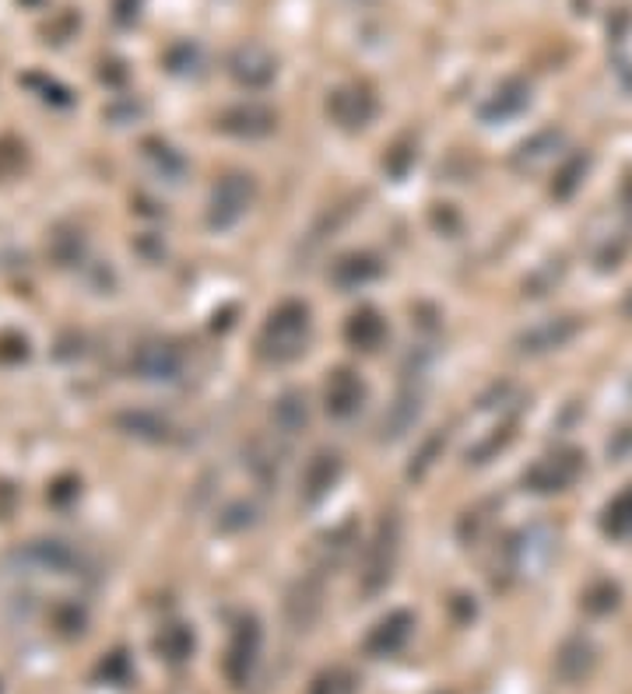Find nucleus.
<instances>
[{"mask_svg": "<svg viewBox=\"0 0 632 694\" xmlns=\"http://www.w3.org/2000/svg\"><path fill=\"white\" fill-rule=\"evenodd\" d=\"M309 344V309L303 302H281L260 330V351L271 362H292Z\"/></svg>", "mask_w": 632, "mask_h": 694, "instance_id": "f257e3e1", "label": "nucleus"}, {"mask_svg": "<svg viewBox=\"0 0 632 694\" xmlns=\"http://www.w3.org/2000/svg\"><path fill=\"white\" fill-rule=\"evenodd\" d=\"M580 470H584V460H580L576 452L562 449V452H552V456H545V460H538L524 473V481L530 491H538V495H552V491L570 487L580 478Z\"/></svg>", "mask_w": 632, "mask_h": 694, "instance_id": "f03ea898", "label": "nucleus"}, {"mask_svg": "<svg viewBox=\"0 0 632 694\" xmlns=\"http://www.w3.org/2000/svg\"><path fill=\"white\" fill-rule=\"evenodd\" d=\"M254 200V179L249 176H225L211 193V225L214 228H232L239 217L249 211Z\"/></svg>", "mask_w": 632, "mask_h": 694, "instance_id": "7ed1b4c3", "label": "nucleus"}, {"mask_svg": "<svg viewBox=\"0 0 632 694\" xmlns=\"http://www.w3.org/2000/svg\"><path fill=\"white\" fill-rule=\"evenodd\" d=\"M257 656H260V628L254 617L239 621L236 635L229 642V652H225V677L236 687H243L249 677H254L257 667Z\"/></svg>", "mask_w": 632, "mask_h": 694, "instance_id": "20e7f679", "label": "nucleus"}, {"mask_svg": "<svg viewBox=\"0 0 632 694\" xmlns=\"http://www.w3.org/2000/svg\"><path fill=\"white\" fill-rule=\"evenodd\" d=\"M130 368L138 372V379L148 383H176L183 372V354L165 341H148L134 351Z\"/></svg>", "mask_w": 632, "mask_h": 694, "instance_id": "39448f33", "label": "nucleus"}, {"mask_svg": "<svg viewBox=\"0 0 632 694\" xmlns=\"http://www.w3.org/2000/svg\"><path fill=\"white\" fill-rule=\"evenodd\" d=\"M411 628H414V621H411L408 611L387 614L384 621H376V628L370 635H365V652L376 656V659L401 652L408 646V638H411Z\"/></svg>", "mask_w": 632, "mask_h": 694, "instance_id": "423d86ee", "label": "nucleus"}, {"mask_svg": "<svg viewBox=\"0 0 632 694\" xmlns=\"http://www.w3.org/2000/svg\"><path fill=\"white\" fill-rule=\"evenodd\" d=\"M394 557H397V522H384L376 537V548L365 557V575H362V586L365 592H376L379 586H387L390 579V568H394Z\"/></svg>", "mask_w": 632, "mask_h": 694, "instance_id": "0eeeda50", "label": "nucleus"}, {"mask_svg": "<svg viewBox=\"0 0 632 694\" xmlns=\"http://www.w3.org/2000/svg\"><path fill=\"white\" fill-rule=\"evenodd\" d=\"M576 319L573 316H559V319H545V324L538 327H530L517 337V348L524 354H545V351H555L562 348L565 341H573V333H576Z\"/></svg>", "mask_w": 632, "mask_h": 694, "instance_id": "6e6552de", "label": "nucleus"}, {"mask_svg": "<svg viewBox=\"0 0 632 694\" xmlns=\"http://www.w3.org/2000/svg\"><path fill=\"white\" fill-rule=\"evenodd\" d=\"M324 400H327V414L335 417H352L362 400H365V386L362 379L355 376V372H335L324 389Z\"/></svg>", "mask_w": 632, "mask_h": 694, "instance_id": "1a4fd4ad", "label": "nucleus"}, {"mask_svg": "<svg viewBox=\"0 0 632 694\" xmlns=\"http://www.w3.org/2000/svg\"><path fill=\"white\" fill-rule=\"evenodd\" d=\"M232 74H236V81L249 84V89H260V84H268L274 78V60L268 49L260 46H239L236 54H232Z\"/></svg>", "mask_w": 632, "mask_h": 694, "instance_id": "9d476101", "label": "nucleus"}, {"mask_svg": "<svg viewBox=\"0 0 632 694\" xmlns=\"http://www.w3.org/2000/svg\"><path fill=\"white\" fill-rule=\"evenodd\" d=\"M597 663V656H594V646L584 638H573V642H565V646L559 649V659H555V670L565 684H580L584 677H590Z\"/></svg>", "mask_w": 632, "mask_h": 694, "instance_id": "9b49d317", "label": "nucleus"}, {"mask_svg": "<svg viewBox=\"0 0 632 694\" xmlns=\"http://www.w3.org/2000/svg\"><path fill=\"white\" fill-rule=\"evenodd\" d=\"M530 106V89L524 81H506L485 106H481V116L485 120H513Z\"/></svg>", "mask_w": 632, "mask_h": 694, "instance_id": "f8f14e48", "label": "nucleus"}, {"mask_svg": "<svg viewBox=\"0 0 632 694\" xmlns=\"http://www.w3.org/2000/svg\"><path fill=\"white\" fill-rule=\"evenodd\" d=\"M330 116L341 123V127H365V120L373 116V98L359 92V89H348V92H335V98H330Z\"/></svg>", "mask_w": 632, "mask_h": 694, "instance_id": "ddd939ff", "label": "nucleus"}, {"mask_svg": "<svg viewBox=\"0 0 632 694\" xmlns=\"http://www.w3.org/2000/svg\"><path fill=\"white\" fill-rule=\"evenodd\" d=\"M341 473V460L335 452H320L313 456L309 467H306V478H303V487H306V502H316L320 495H327V487L338 481Z\"/></svg>", "mask_w": 632, "mask_h": 694, "instance_id": "4468645a", "label": "nucleus"}, {"mask_svg": "<svg viewBox=\"0 0 632 694\" xmlns=\"http://www.w3.org/2000/svg\"><path fill=\"white\" fill-rule=\"evenodd\" d=\"M222 127L229 133H243V138H264V133L274 130V116L260 106H243V109H232L225 113Z\"/></svg>", "mask_w": 632, "mask_h": 694, "instance_id": "2eb2a0df", "label": "nucleus"}, {"mask_svg": "<svg viewBox=\"0 0 632 694\" xmlns=\"http://www.w3.org/2000/svg\"><path fill=\"white\" fill-rule=\"evenodd\" d=\"M344 333H348V341H352L355 348L376 351L379 341H384V333H387V324L379 319L376 309H362V313H355L352 319H348V330Z\"/></svg>", "mask_w": 632, "mask_h": 694, "instance_id": "dca6fc26", "label": "nucleus"}, {"mask_svg": "<svg viewBox=\"0 0 632 694\" xmlns=\"http://www.w3.org/2000/svg\"><path fill=\"white\" fill-rule=\"evenodd\" d=\"M271 421H274V428H278V432H285V435L303 432V428H306V421H309L306 397H303V393H285V397H281V400L274 403Z\"/></svg>", "mask_w": 632, "mask_h": 694, "instance_id": "f3484780", "label": "nucleus"}, {"mask_svg": "<svg viewBox=\"0 0 632 694\" xmlns=\"http://www.w3.org/2000/svg\"><path fill=\"white\" fill-rule=\"evenodd\" d=\"M316 614H320V586L303 583L292 592V600H289V617H292V624L299 632H306Z\"/></svg>", "mask_w": 632, "mask_h": 694, "instance_id": "a211bd4d", "label": "nucleus"}, {"mask_svg": "<svg viewBox=\"0 0 632 694\" xmlns=\"http://www.w3.org/2000/svg\"><path fill=\"white\" fill-rule=\"evenodd\" d=\"M601 527L615 540H632V487H625L622 495L608 505Z\"/></svg>", "mask_w": 632, "mask_h": 694, "instance_id": "6ab92c4d", "label": "nucleus"}, {"mask_svg": "<svg viewBox=\"0 0 632 694\" xmlns=\"http://www.w3.org/2000/svg\"><path fill=\"white\" fill-rule=\"evenodd\" d=\"M28 557H32V562H39L43 568H49V572H68L78 562V554L68 544H60V540H39V544L28 548Z\"/></svg>", "mask_w": 632, "mask_h": 694, "instance_id": "aec40b11", "label": "nucleus"}, {"mask_svg": "<svg viewBox=\"0 0 632 694\" xmlns=\"http://www.w3.org/2000/svg\"><path fill=\"white\" fill-rule=\"evenodd\" d=\"M159 652L169 659V663H179V659H187L190 649H194V635L190 628H183V624H165V628L159 632L155 638Z\"/></svg>", "mask_w": 632, "mask_h": 694, "instance_id": "412c9836", "label": "nucleus"}, {"mask_svg": "<svg viewBox=\"0 0 632 694\" xmlns=\"http://www.w3.org/2000/svg\"><path fill=\"white\" fill-rule=\"evenodd\" d=\"M120 421V428H127L130 435H141V438H165L169 435V425L159 417V414H148V411H130V414H120L116 417Z\"/></svg>", "mask_w": 632, "mask_h": 694, "instance_id": "4be33fe9", "label": "nucleus"}, {"mask_svg": "<svg viewBox=\"0 0 632 694\" xmlns=\"http://www.w3.org/2000/svg\"><path fill=\"white\" fill-rule=\"evenodd\" d=\"M49 252H54L60 263H74L81 260V252H85V239H81V232L74 228H57L49 235Z\"/></svg>", "mask_w": 632, "mask_h": 694, "instance_id": "5701e85b", "label": "nucleus"}, {"mask_svg": "<svg viewBox=\"0 0 632 694\" xmlns=\"http://www.w3.org/2000/svg\"><path fill=\"white\" fill-rule=\"evenodd\" d=\"M309 694H355V677L335 667V670H324L316 681L309 684Z\"/></svg>", "mask_w": 632, "mask_h": 694, "instance_id": "b1692460", "label": "nucleus"}, {"mask_svg": "<svg viewBox=\"0 0 632 694\" xmlns=\"http://www.w3.org/2000/svg\"><path fill=\"white\" fill-rule=\"evenodd\" d=\"M414 417H419V397H401L394 414H390V421L384 417V435H390V438L405 435L414 425Z\"/></svg>", "mask_w": 632, "mask_h": 694, "instance_id": "393cba45", "label": "nucleus"}, {"mask_svg": "<svg viewBox=\"0 0 632 694\" xmlns=\"http://www.w3.org/2000/svg\"><path fill=\"white\" fill-rule=\"evenodd\" d=\"M555 148H559V133H555V130H545V133H538V138L530 141V144L520 148V158L527 162V168H535L538 162L548 158V151H555Z\"/></svg>", "mask_w": 632, "mask_h": 694, "instance_id": "a878e982", "label": "nucleus"}, {"mask_svg": "<svg viewBox=\"0 0 632 694\" xmlns=\"http://www.w3.org/2000/svg\"><path fill=\"white\" fill-rule=\"evenodd\" d=\"M584 168H587V158H573L570 165L562 168L559 173V183H555V193L559 197H570L573 190H576V183H580V176H584Z\"/></svg>", "mask_w": 632, "mask_h": 694, "instance_id": "bb28decb", "label": "nucleus"}, {"mask_svg": "<svg viewBox=\"0 0 632 694\" xmlns=\"http://www.w3.org/2000/svg\"><path fill=\"white\" fill-rule=\"evenodd\" d=\"M28 358V341L19 333L0 337V362H25Z\"/></svg>", "mask_w": 632, "mask_h": 694, "instance_id": "cd10ccee", "label": "nucleus"}, {"mask_svg": "<svg viewBox=\"0 0 632 694\" xmlns=\"http://www.w3.org/2000/svg\"><path fill=\"white\" fill-rule=\"evenodd\" d=\"M28 81L43 84V98H46V103H57V106H68V103H71V98H68V92H63L57 81H46L43 74H28Z\"/></svg>", "mask_w": 632, "mask_h": 694, "instance_id": "c85d7f7f", "label": "nucleus"}, {"mask_svg": "<svg viewBox=\"0 0 632 694\" xmlns=\"http://www.w3.org/2000/svg\"><path fill=\"white\" fill-rule=\"evenodd\" d=\"M138 4L141 0H113V8H116V22H134L138 19Z\"/></svg>", "mask_w": 632, "mask_h": 694, "instance_id": "c756f323", "label": "nucleus"}, {"mask_svg": "<svg viewBox=\"0 0 632 694\" xmlns=\"http://www.w3.org/2000/svg\"><path fill=\"white\" fill-rule=\"evenodd\" d=\"M625 313L632 316V295H629V302H625Z\"/></svg>", "mask_w": 632, "mask_h": 694, "instance_id": "7c9ffc66", "label": "nucleus"}]
</instances>
